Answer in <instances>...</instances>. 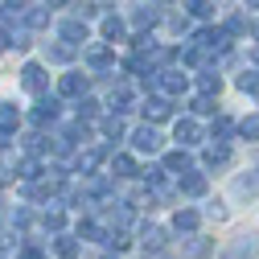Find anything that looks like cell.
<instances>
[{
  "mask_svg": "<svg viewBox=\"0 0 259 259\" xmlns=\"http://www.w3.org/2000/svg\"><path fill=\"white\" fill-rule=\"evenodd\" d=\"M74 58V46L66 41V37H62V41H54L50 46V62H70Z\"/></svg>",
  "mask_w": 259,
  "mask_h": 259,
  "instance_id": "f546056e",
  "label": "cell"
},
{
  "mask_svg": "<svg viewBox=\"0 0 259 259\" xmlns=\"http://www.w3.org/2000/svg\"><path fill=\"white\" fill-rule=\"evenodd\" d=\"M152 82H156L160 95H169V99H177V95L185 91V74H181V70H156Z\"/></svg>",
  "mask_w": 259,
  "mask_h": 259,
  "instance_id": "277c9868",
  "label": "cell"
},
{
  "mask_svg": "<svg viewBox=\"0 0 259 259\" xmlns=\"http://www.w3.org/2000/svg\"><path fill=\"white\" fill-rule=\"evenodd\" d=\"M210 132H214V140H226V136L235 132V123L226 119V115H214V127H210Z\"/></svg>",
  "mask_w": 259,
  "mask_h": 259,
  "instance_id": "d6a6232c",
  "label": "cell"
},
{
  "mask_svg": "<svg viewBox=\"0 0 259 259\" xmlns=\"http://www.w3.org/2000/svg\"><path fill=\"white\" fill-rule=\"evenodd\" d=\"M123 33H127V25L119 21V17H103V37L115 46V41H123Z\"/></svg>",
  "mask_w": 259,
  "mask_h": 259,
  "instance_id": "cb8c5ba5",
  "label": "cell"
},
{
  "mask_svg": "<svg viewBox=\"0 0 259 259\" xmlns=\"http://www.w3.org/2000/svg\"><path fill=\"white\" fill-rule=\"evenodd\" d=\"M247 9H259V0H247Z\"/></svg>",
  "mask_w": 259,
  "mask_h": 259,
  "instance_id": "681fc988",
  "label": "cell"
},
{
  "mask_svg": "<svg viewBox=\"0 0 259 259\" xmlns=\"http://www.w3.org/2000/svg\"><path fill=\"white\" fill-rule=\"evenodd\" d=\"M13 41H17V33H9V29H5V25H0V50H9Z\"/></svg>",
  "mask_w": 259,
  "mask_h": 259,
  "instance_id": "ee69618b",
  "label": "cell"
},
{
  "mask_svg": "<svg viewBox=\"0 0 259 259\" xmlns=\"http://www.w3.org/2000/svg\"><path fill=\"white\" fill-rule=\"evenodd\" d=\"M25 144L33 148V152H41V148H46V136H25Z\"/></svg>",
  "mask_w": 259,
  "mask_h": 259,
  "instance_id": "f6af8a7d",
  "label": "cell"
},
{
  "mask_svg": "<svg viewBox=\"0 0 259 259\" xmlns=\"http://www.w3.org/2000/svg\"><path fill=\"white\" fill-rule=\"evenodd\" d=\"M177 189L185 193V198H206V189H210V181H206V173H198V169H189V173H181V177H177Z\"/></svg>",
  "mask_w": 259,
  "mask_h": 259,
  "instance_id": "5b68a950",
  "label": "cell"
},
{
  "mask_svg": "<svg viewBox=\"0 0 259 259\" xmlns=\"http://www.w3.org/2000/svg\"><path fill=\"white\" fill-rule=\"evenodd\" d=\"M103 259H111V255H103Z\"/></svg>",
  "mask_w": 259,
  "mask_h": 259,
  "instance_id": "816d5d0a",
  "label": "cell"
},
{
  "mask_svg": "<svg viewBox=\"0 0 259 259\" xmlns=\"http://www.w3.org/2000/svg\"><path fill=\"white\" fill-rule=\"evenodd\" d=\"M111 251H127V247H132V239H127V231H123V226H115V231H107V239H103Z\"/></svg>",
  "mask_w": 259,
  "mask_h": 259,
  "instance_id": "f1b7e54d",
  "label": "cell"
},
{
  "mask_svg": "<svg viewBox=\"0 0 259 259\" xmlns=\"http://www.w3.org/2000/svg\"><path fill=\"white\" fill-rule=\"evenodd\" d=\"M25 21L33 25V29H41V25H46V9H29V13H25Z\"/></svg>",
  "mask_w": 259,
  "mask_h": 259,
  "instance_id": "b9f144b4",
  "label": "cell"
},
{
  "mask_svg": "<svg viewBox=\"0 0 259 259\" xmlns=\"http://www.w3.org/2000/svg\"><path fill=\"white\" fill-rule=\"evenodd\" d=\"M189 107H193V115H218V111H214V99H210V95H198V99H193Z\"/></svg>",
  "mask_w": 259,
  "mask_h": 259,
  "instance_id": "e575fe53",
  "label": "cell"
},
{
  "mask_svg": "<svg viewBox=\"0 0 259 259\" xmlns=\"http://www.w3.org/2000/svg\"><path fill=\"white\" fill-rule=\"evenodd\" d=\"M107 107H111V115H123V111H132V87H127V82H119V87L111 91Z\"/></svg>",
  "mask_w": 259,
  "mask_h": 259,
  "instance_id": "8fae6325",
  "label": "cell"
},
{
  "mask_svg": "<svg viewBox=\"0 0 259 259\" xmlns=\"http://www.w3.org/2000/svg\"><path fill=\"white\" fill-rule=\"evenodd\" d=\"M17 259H41V251L37 247H25V251H17Z\"/></svg>",
  "mask_w": 259,
  "mask_h": 259,
  "instance_id": "bcb514c9",
  "label": "cell"
},
{
  "mask_svg": "<svg viewBox=\"0 0 259 259\" xmlns=\"http://www.w3.org/2000/svg\"><path fill=\"white\" fill-rule=\"evenodd\" d=\"M226 160H231V144H226V140H218V144L206 148V165H210V169H222Z\"/></svg>",
  "mask_w": 259,
  "mask_h": 259,
  "instance_id": "d6986e66",
  "label": "cell"
},
{
  "mask_svg": "<svg viewBox=\"0 0 259 259\" xmlns=\"http://www.w3.org/2000/svg\"><path fill=\"white\" fill-rule=\"evenodd\" d=\"M173 136H177L181 148H193V144H202V123L193 119V115H181V119L173 123Z\"/></svg>",
  "mask_w": 259,
  "mask_h": 259,
  "instance_id": "6da1fadb",
  "label": "cell"
},
{
  "mask_svg": "<svg viewBox=\"0 0 259 259\" xmlns=\"http://www.w3.org/2000/svg\"><path fill=\"white\" fill-rule=\"evenodd\" d=\"M198 222H202L198 210H177V214H173V231H177V235H193V231H198Z\"/></svg>",
  "mask_w": 259,
  "mask_h": 259,
  "instance_id": "4fadbf2b",
  "label": "cell"
},
{
  "mask_svg": "<svg viewBox=\"0 0 259 259\" xmlns=\"http://www.w3.org/2000/svg\"><path fill=\"white\" fill-rule=\"evenodd\" d=\"M99 132H103L107 140H123V132H127V127H123V115H107V119L99 123Z\"/></svg>",
  "mask_w": 259,
  "mask_h": 259,
  "instance_id": "603a6c76",
  "label": "cell"
},
{
  "mask_svg": "<svg viewBox=\"0 0 259 259\" xmlns=\"http://www.w3.org/2000/svg\"><path fill=\"white\" fill-rule=\"evenodd\" d=\"M54 251H58V259H78V251H82V243H78V239H70V235H58V243H54Z\"/></svg>",
  "mask_w": 259,
  "mask_h": 259,
  "instance_id": "7402d4cb",
  "label": "cell"
},
{
  "mask_svg": "<svg viewBox=\"0 0 259 259\" xmlns=\"http://www.w3.org/2000/svg\"><path fill=\"white\" fill-rule=\"evenodd\" d=\"M17 177H21L25 185H33V181H41V160H37V156H25L21 165H17Z\"/></svg>",
  "mask_w": 259,
  "mask_h": 259,
  "instance_id": "ac0fdd59",
  "label": "cell"
},
{
  "mask_svg": "<svg viewBox=\"0 0 259 259\" xmlns=\"http://www.w3.org/2000/svg\"><path fill=\"white\" fill-rule=\"evenodd\" d=\"M46 82H50V78H46V70L37 66V62H25V70H21V87H25L29 95H41Z\"/></svg>",
  "mask_w": 259,
  "mask_h": 259,
  "instance_id": "52a82bcc",
  "label": "cell"
},
{
  "mask_svg": "<svg viewBox=\"0 0 259 259\" xmlns=\"http://www.w3.org/2000/svg\"><path fill=\"white\" fill-rule=\"evenodd\" d=\"M111 218H115L119 226H127V222H132V206H127V202H115V210H111Z\"/></svg>",
  "mask_w": 259,
  "mask_h": 259,
  "instance_id": "74e56055",
  "label": "cell"
},
{
  "mask_svg": "<svg viewBox=\"0 0 259 259\" xmlns=\"http://www.w3.org/2000/svg\"><path fill=\"white\" fill-rule=\"evenodd\" d=\"M165 173H173V177L189 173V152H185V148H177V152H169V156H165Z\"/></svg>",
  "mask_w": 259,
  "mask_h": 259,
  "instance_id": "ffe728a7",
  "label": "cell"
},
{
  "mask_svg": "<svg viewBox=\"0 0 259 259\" xmlns=\"http://www.w3.org/2000/svg\"><path fill=\"white\" fill-rule=\"evenodd\" d=\"M198 87H202V95H218V91H222L218 70H202V74H198Z\"/></svg>",
  "mask_w": 259,
  "mask_h": 259,
  "instance_id": "83f0119b",
  "label": "cell"
},
{
  "mask_svg": "<svg viewBox=\"0 0 259 259\" xmlns=\"http://www.w3.org/2000/svg\"><path fill=\"white\" fill-rule=\"evenodd\" d=\"M17 127H21V111L13 103H0V136H13Z\"/></svg>",
  "mask_w": 259,
  "mask_h": 259,
  "instance_id": "9a60e30c",
  "label": "cell"
},
{
  "mask_svg": "<svg viewBox=\"0 0 259 259\" xmlns=\"http://www.w3.org/2000/svg\"><path fill=\"white\" fill-rule=\"evenodd\" d=\"M29 218H33V214H29L25 206H17V210H9V222H13V226H29Z\"/></svg>",
  "mask_w": 259,
  "mask_h": 259,
  "instance_id": "ab89813d",
  "label": "cell"
},
{
  "mask_svg": "<svg viewBox=\"0 0 259 259\" xmlns=\"http://www.w3.org/2000/svg\"><path fill=\"white\" fill-rule=\"evenodd\" d=\"M99 160H103V152H99V148L82 152V156H78V173H95V169H99Z\"/></svg>",
  "mask_w": 259,
  "mask_h": 259,
  "instance_id": "4dcf8cb0",
  "label": "cell"
},
{
  "mask_svg": "<svg viewBox=\"0 0 259 259\" xmlns=\"http://www.w3.org/2000/svg\"><path fill=\"white\" fill-rule=\"evenodd\" d=\"M255 255H259V235H239L222 251V259H255Z\"/></svg>",
  "mask_w": 259,
  "mask_h": 259,
  "instance_id": "7a4b0ae2",
  "label": "cell"
},
{
  "mask_svg": "<svg viewBox=\"0 0 259 259\" xmlns=\"http://www.w3.org/2000/svg\"><path fill=\"white\" fill-rule=\"evenodd\" d=\"M140 111H144V119H148V123H165V119L173 115V107H169V95H148V99L140 103Z\"/></svg>",
  "mask_w": 259,
  "mask_h": 259,
  "instance_id": "3957f363",
  "label": "cell"
},
{
  "mask_svg": "<svg viewBox=\"0 0 259 259\" xmlns=\"http://www.w3.org/2000/svg\"><path fill=\"white\" fill-rule=\"evenodd\" d=\"M78 239H99V243H103V239H107V231H103V226L95 222V218H82V222H78Z\"/></svg>",
  "mask_w": 259,
  "mask_h": 259,
  "instance_id": "4316f807",
  "label": "cell"
},
{
  "mask_svg": "<svg viewBox=\"0 0 259 259\" xmlns=\"http://www.w3.org/2000/svg\"><path fill=\"white\" fill-rule=\"evenodd\" d=\"M247 29H251V25H247V17H239V13L226 21V33H247Z\"/></svg>",
  "mask_w": 259,
  "mask_h": 259,
  "instance_id": "60d3db41",
  "label": "cell"
},
{
  "mask_svg": "<svg viewBox=\"0 0 259 259\" xmlns=\"http://www.w3.org/2000/svg\"><path fill=\"white\" fill-rule=\"evenodd\" d=\"M206 255H210V239L189 235V243H185V259H206Z\"/></svg>",
  "mask_w": 259,
  "mask_h": 259,
  "instance_id": "d4e9b609",
  "label": "cell"
},
{
  "mask_svg": "<svg viewBox=\"0 0 259 259\" xmlns=\"http://www.w3.org/2000/svg\"><path fill=\"white\" fill-rule=\"evenodd\" d=\"M87 66H91L95 74H103V70H111V66H115V58H111V50H107V46H91V50H87Z\"/></svg>",
  "mask_w": 259,
  "mask_h": 259,
  "instance_id": "30bf717a",
  "label": "cell"
},
{
  "mask_svg": "<svg viewBox=\"0 0 259 259\" xmlns=\"http://www.w3.org/2000/svg\"><path fill=\"white\" fill-rule=\"evenodd\" d=\"M111 173H115V177H136L140 169H136V160H132V156H123V152H119V156L111 160Z\"/></svg>",
  "mask_w": 259,
  "mask_h": 259,
  "instance_id": "484cf974",
  "label": "cell"
},
{
  "mask_svg": "<svg viewBox=\"0 0 259 259\" xmlns=\"http://www.w3.org/2000/svg\"><path fill=\"white\" fill-rule=\"evenodd\" d=\"M235 193H239V198H255V193H259V165H255L251 173L235 177Z\"/></svg>",
  "mask_w": 259,
  "mask_h": 259,
  "instance_id": "2e32d148",
  "label": "cell"
},
{
  "mask_svg": "<svg viewBox=\"0 0 259 259\" xmlns=\"http://www.w3.org/2000/svg\"><path fill=\"white\" fill-rule=\"evenodd\" d=\"M239 136H243V140H259V115H247V119L239 123Z\"/></svg>",
  "mask_w": 259,
  "mask_h": 259,
  "instance_id": "1f68e13d",
  "label": "cell"
},
{
  "mask_svg": "<svg viewBox=\"0 0 259 259\" xmlns=\"http://www.w3.org/2000/svg\"><path fill=\"white\" fill-rule=\"evenodd\" d=\"M132 25L140 29V33H144V29H152V25H160V9H156V5H140V9L132 13Z\"/></svg>",
  "mask_w": 259,
  "mask_h": 259,
  "instance_id": "5bb4252c",
  "label": "cell"
},
{
  "mask_svg": "<svg viewBox=\"0 0 259 259\" xmlns=\"http://www.w3.org/2000/svg\"><path fill=\"white\" fill-rule=\"evenodd\" d=\"M58 91L66 95V99H82V95H87V74H78V70H70V74H62Z\"/></svg>",
  "mask_w": 259,
  "mask_h": 259,
  "instance_id": "9c48e42d",
  "label": "cell"
},
{
  "mask_svg": "<svg viewBox=\"0 0 259 259\" xmlns=\"http://www.w3.org/2000/svg\"><path fill=\"white\" fill-rule=\"evenodd\" d=\"M206 214H210L214 222H222V218H226V206H222V202H214V206H206Z\"/></svg>",
  "mask_w": 259,
  "mask_h": 259,
  "instance_id": "7bdbcfd3",
  "label": "cell"
},
{
  "mask_svg": "<svg viewBox=\"0 0 259 259\" xmlns=\"http://www.w3.org/2000/svg\"><path fill=\"white\" fill-rule=\"evenodd\" d=\"M193 41H198L206 54H214V50H226V29H202V33L193 37Z\"/></svg>",
  "mask_w": 259,
  "mask_h": 259,
  "instance_id": "7c38bea8",
  "label": "cell"
},
{
  "mask_svg": "<svg viewBox=\"0 0 259 259\" xmlns=\"http://www.w3.org/2000/svg\"><path fill=\"white\" fill-rule=\"evenodd\" d=\"M46 5H50V9H62V5H70V0H46Z\"/></svg>",
  "mask_w": 259,
  "mask_h": 259,
  "instance_id": "7dc6e473",
  "label": "cell"
},
{
  "mask_svg": "<svg viewBox=\"0 0 259 259\" xmlns=\"http://www.w3.org/2000/svg\"><path fill=\"white\" fill-rule=\"evenodd\" d=\"M156 5H165V0H156Z\"/></svg>",
  "mask_w": 259,
  "mask_h": 259,
  "instance_id": "f907efd6",
  "label": "cell"
},
{
  "mask_svg": "<svg viewBox=\"0 0 259 259\" xmlns=\"http://www.w3.org/2000/svg\"><path fill=\"white\" fill-rule=\"evenodd\" d=\"M189 13H193V17H210L214 5H210V0H189Z\"/></svg>",
  "mask_w": 259,
  "mask_h": 259,
  "instance_id": "f35d334b",
  "label": "cell"
},
{
  "mask_svg": "<svg viewBox=\"0 0 259 259\" xmlns=\"http://www.w3.org/2000/svg\"><path fill=\"white\" fill-rule=\"evenodd\" d=\"M41 222H46V231H62V226H66V214L54 206V210H46V218H41Z\"/></svg>",
  "mask_w": 259,
  "mask_h": 259,
  "instance_id": "d590c367",
  "label": "cell"
},
{
  "mask_svg": "<svg viewBox=\"0 0 259 259\" xmlns=\"http://www.w3.org/2000/svg\"><path fill=\"white\" fill-rule=\"evenodd\" d=\"M140 243H144V251H160V247H165V231L152 226V222H144L140 226Z\"/></svg>",
  "mask_w": 259,
  "mask_h": 259,
  "instance_id": "e0dca14e",
  "label": "cell"
},
{
  "mask_svg": "<svg viewBox=\"0 0 259 259\" xmlns=\"http://www.w3.org/2000/svg\"><path fill=\"white\" fill-rule=\"evenodd\" d=\"M251 37H255V41H259V21H255V25H251Z\"/></svg>",
  "mask_w": 259,
  "mask_h": 259,
  "instance_id": "c3c4849f",
  "label": "cell"
},
{
  "mask_svg": "<svg viewBox=\"0 0 259 259\" xmlns=\"http://www.w3.org/2000/svg\"><path fill=\"white\" fill-rule=\"evenodd\" d=\"M54 119H58V99H37L33 123H54Z\"/></svg>",
  "mask_w": 259,
  "mask_h": 259,
  "instance_id": "44dd1931",
  "label": "cell"
},
{
  "mask_svg": "<svg viewBox=\"0 0 259 259\" xmlns=\"http://www.w3.org/2000/svg\"><path fill=\"white\" fill-rule=\"evenodd\" d=\"M58 33L66 37L70 46H82V41L91 37V29H87V17H70V21H62V25H58Z\"/></svg>",
  "mask_w": 259,
  "mask_h": 259,
  "instance_id": "8992f818",
  "label": "cell"
},
{
  "mask_svg": "<svg viewBox=\"0 0 259 259\" xmlns=\"http://www.w3.org/2000/svg\"><path fill=\"white\" fill-rule=\"evenodd\" d=\"M235 87H239V91H259V70H243V74L235 78Z\"/></svg>",
  "mask_w": 259,
  "mask_h": 259,
  "instance_id": "836d02e7",
  "label": "cell"
},
{
  "mask_svg": "<svg viewBox=\"0 0 259 259\" xmlns=\"http://www.w3.org/2000/svg\"><path fill=\"white\" fill-rule=\"evenodd\" d=\"M132 148H136V152H160V136H156L152 123H144V127L132 132Z\"/></svg>",
  "mask_w": 259,
  "mask_h": 259,
  "instance_id": "ba28073f",
  "label": "cell"
},
{
  "mask_svg": "<svg viewBox=\"0 0 259 259\" xmlns=\"http://www.w3.org/2000/svg\"><path fill=\"white\" fill-rule=\"evenodd\" d=\"M95 115H99V103L82 95V99H78V119H95Z\"/></svg>",
  "mask_w": 259,
  "mask_h": 259,
  "instance_id": "8d00e7d4",
  "label": "cell"
}]
</instances>
